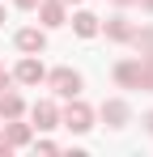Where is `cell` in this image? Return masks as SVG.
<instances>
[{"instance_id":"obj_1","label":"cell","mask_w":153,"mask_h":157,"mask_svg":"<svg viewBox=\"0 0 153 157\" xmlns=\"http://www.w3.org/2000/svg\"><path fill=\"white\" fill-rule=\"evenodd\" d=\"M55 85H60V94H76V77L73 72H55Z\"/></svg>"},{"instance_id":"obj_2","label":"cell","mask_w":153,"mask_h":157,"mask_svg":"<svg viewBox=\"0 0 153 157\" xmlns=\"http://www.w3.org/2000/svg\"><path fill=\"white\" fill-rule=\"evenodd\" d=\"M38 77H43V68H38V64H26V68H22V81H38Z\"/></svg>"},{"instance_id":"obj_3","label":"cell","mask_w":153,"mask_h":157,"mask_svg":"<svg viewBox=\"0 0 153 157\" xmlns=\"http://www.w3.org/2000/svg\"><path fill=\"white\" fill-rule=\"evenodd\" d=\"M76 30L81 34H94V17H76Z\"/></svg>"}]
</instances>
